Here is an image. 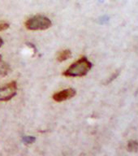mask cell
Here are the masks:
<instances>
[{
    "mask_svg": "<svg viewBox=\"0 0 138 156\" xmlns=\"http://www.w3.org/2000/svg\"><path fill=\"white\" fill-rule=\"evenodd\" d=\"M92 63L86 57H81L63 73V76L68 77H80L87 75L92 68Z\"/></svg>",
    "mask_w": 138,
    "mask_h": 156,
    "instance_id": "6da1fadb",
    "label": "cell"
},
{
    "mask_svg": "<svg viewBox=\"0 0 138 156\" xmlns=\"http://www.w3.org/2000/svg\"><path fill=\"white\" fill-rule=\"evenodd\" d=\"M24 25L27 29L31 30V31L46 30L51 28L52 25V22L48 17L37 15L27 20Z\"/></svg>",
    "mask_w": 138,
    "mask_h": 156,
    "instance_id": "7a4b0ae2",
    "label": "cell"
},
{
    "mask_svg": "<svg viewBox=\"0 0 138 156\" xmlns=\"http://www.w3.org/2000/svg\"><path fill=\"white\" fill-rule=\"evenodd\" d=\"M17 92L16 81H12L0 87V102H7L14 98Z\"/></svg>",
    "mask_w": 138,
    "mask_h": 156,
    "instance_id": "3957f363",
    "label": "cell"
},
{
    "mask_svg": "<svg viewBox=\"0 0 138 156\" xmlns=\"http://www.w3.org/2000/svg\"><path fill=\"white\" fill-rule=\"evenodd\" d=\"M76 90L73 89V88H68V89H65L59 91V92L55 93L53 95V99L57 102H63L66 100H68L73 98L76 95Z\"/></svg>",
    "mask_w": 138,
    "mask_h": 156,
    "instance_id": "277c9868",
    "label": "cell"
},
{
    "mask_svg": "<svg viewBox=\"0 0 138 156\" xmlns=\"http://www.w3.org/2000/svg\"><path fill=\"white\" fill-rule=\"evenodd\" d=\"M71 56H72V52L70 50H63V51L58 52L56 58L58 62H63V61H66L68 58H70Z\"/></svg>",
    "mask_w": 138,
    "mask_h": 156,
    "instance_id": "5b68a950",
    "label": "cell"
},
{
    "mask_svg": "<svg viewBox=\"0 0 138 156\" xmlns=\"http://www.w3.org/2000/svg\"><path fill=\"white\" fill-rule=\"evenodd\" d=\"M10 71L9 65L3 62L2 59V55H0V75L6 76Z\"/></svg>",
    "mask_w": 138,
    "mask_h": 156,
    "instance_id": "8992f818",
    "label": "cell"
},
{
    "mask_svg": "<svg viewBox=\"0 0 138 156\" xmlns=\"http://www.w3.org/2000/svg\"><path fill=\"white\" fill-rule=\"evenodd\" d=\"M128 149L130 151H136L138 149V142L136 141H130L128 144Z\"/></svg>",
    "mask_w": 138,
    "mask_h": 156,
    "instance_id": "52a82bcc",
    "label": "cell"
},
{
    "mask_svg": "<svg viewBox=\"0 0 138 156\" xmlns=\"http://www.w3.org/2000/svg\"><path fill=\"white\" fill-rule=\"evenodd\" d=\"M36 141V138L32 136H25L23 137V142L25 144H32Z\"/></svg>",
    "mask_w": 138,
    "mask_h": 156,
    "instance_id": "ba28073f",
    "label": "cell"
},
{
    "mask_svg": "<svg viewBox=\"0 0 138 156\" xmlns=\"http://www.w3.org/2000/svg\"><path fill=\"white\" fill-rule=\"evenodd\" d=\"M10 24L7 22L2 21L0 22V32L1 31H4V30H7L8 28H9Z\"/></svg>",
    "mask_w": 138,
    "mask_h": 156,
    "instance_id": "9c48e42d",
    "label": "cell"
},
{
    "mask_svg": "<svg viewBox=\"0 0 138 156\" xmlns=\"http://www.w3.org/2000/svg\"><path fill=\"white\" fill-rule=\"evenodd\" d=\"M2 45H3V40H2V39L0 37V47H1Z\"/></svg>",
    "mask_w": 138,
    "mask_h": 156,
    "instance_id": "30bf717a",
    "label": "cell"
}]
</instances>
